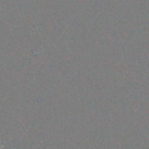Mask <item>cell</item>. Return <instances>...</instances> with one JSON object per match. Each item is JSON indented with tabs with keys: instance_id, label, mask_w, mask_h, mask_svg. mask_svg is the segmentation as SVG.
I'll return each mask as SVG.
<instances>
[{
	"instance_id": "1",
	"label": "cell",
	"mask_w": 149,
	"mask_h": 149,
	"mask_svg": "<svg viewBox=\"0 0 149 149\" xmlns=\"http://www.w3.org/2000/svg\"><path fill=\"white\" fill-rule=\"evenodd\" d=\"M3 146H4V145H3V144H2V145H1V146H0V149H2V148H3Z\"/></svg>"
}]
</instances>
